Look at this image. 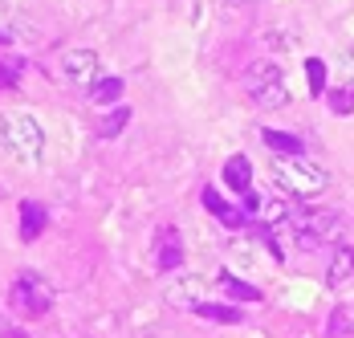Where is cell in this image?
Segmentation results:
<instances>
[{
	"mask_svg": "<svg viewBox=\"0 0 354 338\" xmlns=\"http://www.w3.org/2000/svg\"><path fill=\"white\" fill-rule=\"evenodd\" d=\"M0 143H4V151L17 163L37 168L45 159V131H41V123H37L33 114H21V110L0 114Z\"/></svg>",
	"mask_w": 354,
	"mask_h": 338,
	"instance_id": "6da1fadb",
	"label": "cell"
},
{
	"mask_svg": "<svg viewBox=\"0 0 354 338\" xmlns=\"http://www.w3.org/2000/svg\"><path fill=\"white\" fill-rule=\"evenodd\" d=\"M273 184L281 188L285 196H293V200H314V196H322V192L330 188V175H326V168L314 163V159L277 155V163H273Z\"/></svg>",
	"mask_w": 354,
	"mask_h": 338,
	"instance_id": "7a4b0ae2",
	"label": "cell"
},
{
	"mask_svg": "<svg viewBox=\"0 0 354 338\" xmlns=\"http://www.w3.org/2000/svg\"><path fill=\"white\" fill-rule=\"evenodd\" d=\"M53 285L41 277L37 269H25L17 273V281L8 285V302L17 305V314L21 318H45L49 310H53Z\"/></svg>",
	"mask_w": 354,
	"mask_h": 338,
	"instance_id": "3957f363",
	"label": "cell"
},
{
	"mask_svg": "<svg viewBox=\"0 0 354 338\" xmlns=\"http://www.w3.org/2000/svg\"><path fill=\"white\" fill-rule=\"evenodd\" d=\"M245 94L257 102V106H265V110L285 106V102H289V86H285L281 66H273V62H252V66L245 69Z\"/></svg>",
	"mask_w": 354,
	"mask_h": 338,
	"instance_id": "277c9868",
	"label": "cell"
},
{
	"mask_svg": "<svg viewBox=\"0 0 354 338\" xmlns=\"http://www.w3.org/2000/svg\"><path fill=\"white\" fill-rule=\"evenodd\" d=\"M293 237L297 249H322L330 240L342 237V216L334 208H310V212H297L293 220Z\"/></svg>",
	"mask_w": 354,
	"mask_h": 338,
	"instance_id": "5b68a950",
	"label": "cell"
},
{
	"mask_svg": "<svg viewBox=\"0 0 354 338\" xmlns=\"http://www.w3.org/2000/svg\"><path fill=\"white\" fill-rule=\"evenodd\" d=\"M62 69H66V82L77 86V90H94L102 82V66H98V53L94 49H70Z\"/></svg>",
	"mask_w": 354,
	"mask_h": 338,
	"instance_id": "8992f818",
	"label": "cell"
},
{
	"mask_svg": "<svg viewBox=\"0 0 354 338\" xmlns=\"http://www.w3.org/2000/svg\"><path fill=\"white\" fill-rule=\"evenodd\" d=\"M183 265V240L171 224H163L159 229V237H155V269L159 273H176Z\"/></svg>",
	"mask_w": 354,
	"mask_h": 338,
	"instance_id": "52a82bcc",
	"label": "cell"
},
{
	"mask_svg": "<svg viewBox=\"0 0 354 338\" xmlns=\"http://www.w3.org/2000/svg\"><path fill=\"white\" fill-rule=\"evenodd\" d=\"M204 208L212 212V216L220 220V224H224V229H241V224L248 220L245 208H232V204L224 200L220 192H212V188H204Z\"/></svg>",
	"mask_w": 354,
	"mask_h": 338,
	"instance_id": "ba28073f",
	"label": "cell"
},
{
	"mask_svg": "<svg viewBox=\"0 0 354 338\" xmlns=\"http://www.w3.org/2000/svg\"><path fill=\"white\" fill-rule=\"evenodd\" d=\"M45 224H49V212H45V204H37V200H25V204H21V240H25V244H33V240L45 233Z\"/></svg>",
	"mask_w": 354,
	"mask_h": 338,
	"instance_id": "9c48e42d",
	"label": "cell"
},
{
	"mask_svg": "<svg viewBox=\"0 0 354 338\" xmlns=\"http://www.w3.org/2000/svg\"><path fill=\"white\" fill-rule=\"evenodd\" d=\"M224 184H228L232 192H241V196L252 192V163H248L245 155H232V159L224 163Z\"/></svg>",
	"mask_w": 354,
	"mask_h": 338,
	"instance_id": "30bf717a",
	"label": "cell"
},
{
	"mask_svg": "<svg viewBox=\"0 0 354 338\" xmlns=\"http://www.w3.org/2000/svg\"><path fill=\"white\" fill-rule=\"evenodd\" d=\"M326 281H330V285L354 281V249H351V244H342V249L334 253V261H330V273H326Z\"/></svg>",
	"mask_w": 354,
	"mask_h": 338,
	"instance_id": "8fae6325",
	"label": "cell"
},
{
	"mask_svg": "<svg viewBox=\"0 0 354 338\" xmlns=\"http://www.w3.org/2000/svg\"><path fill=\"white\" fill-rule=\"evenodd\" d=\"M261 143L277 155H301V139L289 135V131H261Z\"/></svg>",
	"mask_w": 354,
	"mask_h": 338,
	"instance_id": "7c38bea8",
	"label": "cell"
},
{
	"mask_svg": "<svg viewBox=\"0 0 354 338\" xmlns=\"http://www.w3.org/2000/svg\"><path fill=\"white\" fill-rule=\"evenodd\" d=\"M216 285H220L224 294L241 298V302H261V290H257V285H245V281H236L232 273H220V277H216Z\"/></svg>",
	"mask_w": 354,
	"mask_h": 338,
	"instance_id": "4fadbf2b",
	"label": "cell"
},
{
	"mask_svg": "<svg viewBox=\"0 0 354 338\" xmlns=\"http://www.w3.org/2000/svg\"><path fill=\"white\" fill-rule=\"evenodd\" d=\"M326 102H330V110H334V114H351V110H354V82L346 78V86L326 90Z\"/></svg>",
	"mask_w": 354,
	"mask_h": 338,
	"instance_id": "5bb4252c",
	"label": "cell"
},
{
	"mask_svg": "<svg viewBox=\"0 0 354 338\" xmlns=\"http://www.w3.org/2000/svg\"><path fill=\"white\" fill-rule=\"evenodd\" d=\"M200 318H212V322H241V310H232V305H216V302H196L192 305Z\"/></svg>",
	"mask_w": 354,
	"mask_h": 338,
	"instance_id": "9a60e30c",
	"label": "cell"
},
{
	"mask_svg": "<svg viewBox=\"0 0 354 338\" xmlns=\"http://www.w3.org/2000/svg\"><path fill=\"white\" fill-rule=\"evenodd\" d=\"M90 94H94V102H98V106H110V102H118V98H122V78H102V82H98Z\"/></svg>",
	"mask_w": 354,
	"mask_h": 338,
	"instance_id": "2e32d148",
	"label": "cell"
},
{
	"mask_svg": "<svg viewBox=\"0 0 354 338\" xmlns=\"http://www.w3.org/2000/svg\"><path fill=\"white\" fill-rule=\"evenodd\" d=\"M306 86H310V94H326V62L322 57L306 62Z\"/></svg>",
	"mask_w": 354,
	"mask_h": 338,
	"instance_id": "e0dca14e",
	"label": "cell"
},
{
	"mask_svg": "<svg viewBox=\"0 0 354 338\" xmlns=\"http://www.w3.org/2000/svg\"><path fill=\"white\" fill-rule=\"evenodd\" d=\"M127 118H131V110H127V106H118L114 114H106V118L98 123V135H102V139H114L122 127H127Z\"/></svg>",
	"mask_w": 354,
	"mask_h": 338,
	"instance_id": "ac0fdd59",
	"label": "cell"
},
{
	"mask_svg": "<svg viewBox=\"0 0 354 338\" xmlns=\"http://www.w3.org/2000/svg\"><path fill=\"white\" fill-rule=\"evenodd\" d=\"M21 82V57H0V90H12Z\"/></svg>",
	"mask_w": 354,
	"mask_h": 338,
	"instance_id": "d6986e66",
	"label": "cell"
},
{
	"mask_svg": "<svg viewBox=\"0 0 354 338\" xmlns=\"http://www.w3.org/2000/svg\"><path fill=\"white\" fill-rule=\"evenodd\" d=\"M0 338H17V330H12V322L0 314Z\"/></svg>",
	"mask_w": 354,
	"mask_h": 338,
	"instance_id": "ffe728a7",
	"label": "cell"
},
{
	"mask_svg": "<svg viewBox=\"0 0 354 338\" xmlns=\"http://www.w3.org/2000/svg\"><path fill=\"white\" fill-rule=\"evenodd\" d=\"M346 62H351V82H354V45H351V53H346Z\"/></svg>",
	"mask_w": 354,
	"mask_h": 338,
	"instance_id": "44dd1931",
	"label": "cell"
},
{
	"mask_svg": "<svg viewBox=\"0 0 354 338\" xmlns=\"http://www.w3.org/2000/svg\"><path fill=\"white\" fill-rule=\"evenodd\" d=\"M4 41H8V37H4V33H0V45H4Z\"/></svg>",
	"mask_w": 354,
	"mask_h": 338,
	"instance_id": "7402d4cb",
	"label": "cell"
}]
</instances>
